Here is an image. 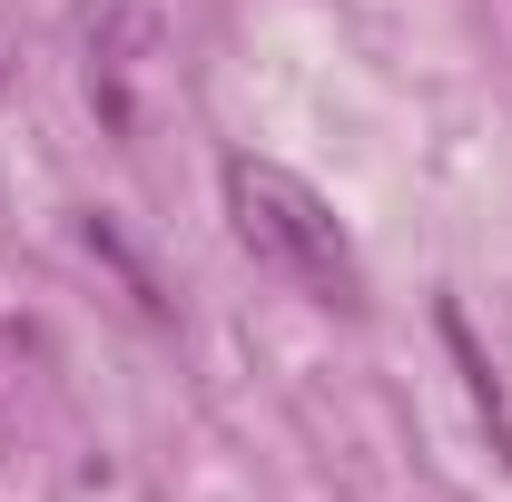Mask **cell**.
Here are the masks:
<instances>
[{
    "label": "cell",
    "mask_w": 512,
    "mask_h": 502,
    "mask_svg": "<svg viewBox=\"0 0 512 502\" xmlns=\"http://www.w3.org/2000/svg\"><path fill=\"white\" fill-rule=\"evenodd\" d=\"M227 227H237V247L266 266V276H286L296 296H316V306H365V266H355V237L335 227V207H325L296 168H276V158H227Z\"/></svg>",
    "instance_id": "obj_1"
},
{
    "label": "cell",
    "mask_w": 512,
    "mask_h": 502,
    "mask_svg": "<svg viewBox=\"0 0 512 502\" xmlns=\"http://www.w3.org/2000/svg\"><path fill=\"white\" fill-rule=\"evenodd\" d=\"M148 50H158V10H148V0H79V69H89V99H99L109 128L138 119L128 79H138Z\"/></svg>",
    "instance_id": "obj_2"
}]
</instances>
